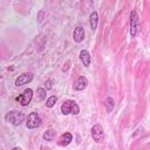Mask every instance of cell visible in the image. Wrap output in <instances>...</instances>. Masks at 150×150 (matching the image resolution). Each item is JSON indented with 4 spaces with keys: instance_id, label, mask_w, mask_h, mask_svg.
<instances>
[{
    "instance_id": "1",
    "label": "cell",
    "mask_w": 150,
    "mask_h": 150,
    "mask_svg": "<svg viewBox=\"0 0 150 150\" xmlns=\"http://www.w3.org/2000/svg\"><path fill=\"white\" fill-rule=\"evenodd\" d=\"M61 112L63 115H69V114L77 115L80 112V107H79V104L75 101H73V100H66L62 103V105H61Z\"/></svg>"
},
{
    "instance_id": "2",
    "label": "cell",
    "mask_w": 150,
    "mask_h": 150,
    "mask_svg": "<svg viewBox=\"0 0 150 150\" xmlns=\"http://www.w3.org/2000/svg\"><path fill=\"white\" fill-rule=\"evenodd\" d=\"M25 117H26L25 114L19 110H12L5 115V120L13 125H20L23 122Z\"/></svg>"
},
{
    "instance_id": "3",
    "label": "cell",
    "mask_w": 150,
    "mask_h": 150,
    "mask_svg": "<svg viewBox=\"0 0 150 150\" xmlns=\"http://www.w3.org/2000/svg\"><path fill=\"white\" fill-rule=\"evenodd\" d=\"M139 27H141V23H139L138 14L136 11H131V13H130V35H131V38L136 36V34L139 30Z\"/></svg>"
},
{
    "instance_id": "4",
    "label": "cell",
    "mask_w": 150,
    "mask_h": 150,
    "mask_svg": "<svg viewBox=\"0 0 150 150\" xmlns=\"http://www.w3.org/2000/svg\"><path fill=\"white\" fill-rule=\"evenodd\" d=\"M91 137L96 143H102L104 141V129L101 124H95L91 127Z\"/></svg>"
},
{
    "instance_id": "5",
    "label": "cell",
    "mask_w": 150,
    "mask_h": 150,
    "mask_svg": "<svg viewBox=\"0 0 150 150\" xmlns=\"http://www.w3.org/2000/svg\"><path fill=\"white\" fill-rule=\"evenodd\" d=\"M41 117L39 116L38 112H30L27 117V122H26V125L28 129H35V128H39L41 125Z\"/></svg>"
},
{
    "instance_id": "6",
    "label": "cell",
    "mask_w": 150,
    "mask_h": 150,
    "mask_svg": "<svg viewBox=\"0 0 150 150\" xmlns=\"http://www.w3.org/2000/svg\"><path fill=\"white\" fill-rule=\"evenodd\" d=\"M32 98H33V90H32L30 88H27V89L23 90V93H22L21 95H19V96L16 97V101H18L22 107H26V105H28V104L30 103Z\"/></svg>"
},
{
    "instance_id": "7",
    "label": "cell",
    "mask_w": 150,
    "mask_h": 150,
    "mask_svg": "<svg viewBox=\"0 0 150 150\" xmlns=\"http://www.w3.org/2000/svg\"><path fill=\"white\" fill-rule=\"evenodd\" d=\"M33 80V74L32 73H23L21 75H19V77H16L15 80V86H23V84H27L29 83L30 81Z\"/></svg>"
},
{
    "instance_id": "8",
    "label": "cell",
    "mask_w": 150,
    "mask_h": 150,
    "mask_svg": "<svg viewBox=\"0 0 150 150\" xmlns=\"http://www.w3.org/2000/svg\"><path fill=\"white\" fill-rule=\"evenodd\" d=\"M84 35H86V32H84V28L82 26H77L73 32V39L77 43H80L84 40Z\"/></svg>"
},
{
    "instance_id": "9",
    "label": "cell",
    "mask_w": 150,
    "mask_h": 150,
    "mask_svg": "<svg viewBox=\"0 0 150 150\" xmlns=\"http://www.w3.org/2000/svg\"><path fill=\"white\" fill-rule=\"evenodd\" d=\"M87 84H88V80H87L84 76H79V77L76 79V81L74 82L73 88H74V90L81 91V90H83V89L87 87Z\"/></svg>"
},
{
    "instance_id": "10",
    "label": "cell",
    "mask_w": 150,
    "mask_h": 150,
    "mask_svg": "<svg viewBox=\"0 0 150 150\" xmlns=\"http://www.w3.org/2000/svg\"><path fill=\"white\" fill-rule=\"evenodd\" d=\"M73 141V135L70 132H63L59 139H57V144L61 146H67L68 144H70V142Z\"/></svg>"
},
{
    "instance_id": "11",
    "label": "cell",
    "mask_w": 150,
    "mask_h": 150,
    "mask_svg": "<svg viewBox=\"0 0 150 150\" xmlns=\"http://www.w3.org/2000/svg\"><path fill=\"white\" fill-rule=\"evenodd\" d=\"M80 60H81V62L83 63L84 67H89V64H90V54H89V52L86 50V49H82L80 52Z\"/></svg>"
},
{
    "instance_id": "12",
    "label": "cell",
    "mask_w": 150,
    "mask_h": 150,
    "mask_svg": "<svg viewBox=\"0 0 150 150\" xmlns=\"http://www.w3.org/2000/svg\"><path fill=\"white\" fill-rule=\"evenodd\" d=\"M97 22H98V16H97V12H91L89 15V23H90V28L91 30H95L97 28Z\"/></svg>"
},
{
    "instance_id": "13",
    "label": "cell",
    "mask_w": 150,
    "mask_h": 150,
    "mask_svg": "<svg viewBox=\"0 0 150 150\" xmlns=\"http://www.w3.org/2000/svg\"><path fill=\"white\" fill-rule=\"evenodd\" d=\"M43 139L45 141H53L55 137H56V131L53 130V129H48L43 132Z\"/></svg>"
},
{
    "instance_id": "14",
    "label": "cell",
    "mask_w": 150,
    "mask_h": 150,
    "mask_svg": "<svg viewBox=\"0 0 150 150\" xmlns=\"http://www.w3.org/2000/svg\"><path fill=\"white\" fill-rule=\"evenodd\" d=\"M114 105H115V102H114V100H112V97H110V96H108L105 100H104V107H105V109H107V111L108 112H110L111 110H112V108H114Z\"/></svg>"
},
{
    "instance_id": "15",
    "label": "cell",
    "mask_w": 150,
    "mask_h": 150,
    "mask_svg": "<svg viewBox=\"0 0 150 150\" xmlns=\"http://www.w3.org/2000/svg\"><path fill=\"white\" fill-rule=\"evenodd\" d=\"M56 101H57V97H56L55 95H52L50 97H48V100H47V103H46V105H47L48 108H52V107H54V105H55Z\"/></svg>"
},
{
    "instance_id": "16",
    "label": "cell",
    "mask_w": 150,
    "mask_h": 150,
    "mask_svg": "<svg viewBox=\"0 0 150 150\" xmlns=\"http://www.w3.org/2000/svg\"><path fill=\"white\" fill-rule=\"evenodd\" d=\"M36 94L39 96V100H45L46 96H47V91L45 88H38L36 89Z\"/></svg>"
},
{
    "instance_id": "17",
    "label": "cell",
    "mask_w": 150,
    "mask_h": 150,
    "mask_svg": "<svg viewBox=\"0 0 150 150\" xmlns=\"http://www.w3.org/2000/svg\"><path fill=\"white\" fill-rule=\"evenodd\" d=\"M45 88H46L47 90L52 89V81H50V80H47V81L45 82Z\"/></svg>"
},
{
    "instance_id": "18",
    "label": "cell",
    "mask_w": 150,
    "mask_h": 150,
    "mask_svg": "<svg viewBox=\"0 0 150 150\" xmlns=\"http://www.w3.org/2000/svg\"><path fill=\"white\" fill-rule=\"evenodd\" d=\"M12 150H22V149H21V148H19V146H14Z\"/></svg>"
}]
</instances>
